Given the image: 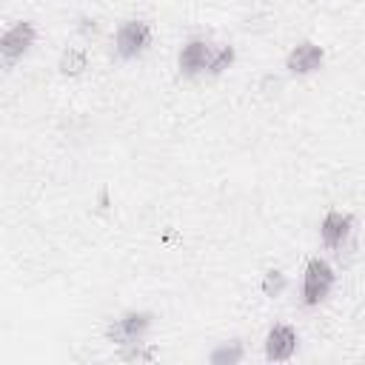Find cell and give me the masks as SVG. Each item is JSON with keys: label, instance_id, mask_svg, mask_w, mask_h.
<instances>
[{"label": "cell", "instance_id": "6da1fadb", "mask_svg": "<svg viewBox=\"0 0 365 365\" xmlns=\"http://www.w3.org/2000/svg\"><path fill=\"white\" fill-rule=\"evenodd\" d=\"M334 282H336L334 268L322 257H311L305 271H302V305L314 308V305L325 302L331 288H334Z\"/></svg>", "mask_w": 365, "mask_h": 365}, {"label": "cell", "instance_id": "7a4b0ae2", "mask_svg": "<svg viewBox=\"0 0 365 365\" xmlns=\"http://www.w3.org/2000/svg\"><path fill=\"white\" fill-rule=\"evenodd\" d=\"M148 328H151V314L148 311H128V314L108 322L106 336L111 342L123 345V348H134V345H143Z\"/></svg>", "mask_w": 365, "mask_h": 365}, {"label": "cell", "instance_id": "3957f363", "mask_svg": "<svg viewBox=\"0 0 365 365\" xmlns=\"http://www.w3.org/2000/svg\"><path fill=\"white\" fill-rule=\"evenodd\" d=\"M151 46V26L145 20H123L114 34V51L120 60H134Z\"/></svg>", "mask_w": 365, "mask_h": 365}, {"label": "cell", "instance_id": "277c9868", "mask_svg": "<svg viewBox=\"0 0 365 365\" xmlns=\"http://www.w3.org/2000/svg\"><path fill=\"white\" fill-rule=\"evenodd\" d=\"M214 57V46L205 40V37H191L182 43L180 54H177V66H180V74L185 77H197L202 71H208V63Z\"/></svg>", "mask_w": 365, "mask_h": 365}, {"label": "cell", "instance_id": "5b68a950", "mask_svg": "<svg viewBox=\"0 0 365 365\" xmlns=\"http://www.w3.org/2000/svg\"><path fill=\"white\" fill-rule=\"evenodd\" d=\"M34 40H37L34 23H29V20L14 23V26L3 34V40H0V54H3V60H6V63L20 60L23 54H29V48L34 46Z\"/></svg>", "mask_w": 365, "mask_h": 365}, {"label": "cell", "instance_id": "8992f818", "mask_svg": "<svg viewBox=\"0 0 365 365\" xmlns=\"http://www.w3.org/2000/svg\"><path fill=\"white\" fill-rule=\"evenodd\" d=\"M354 231V217L348 211H339V208H331L322 222H319V237H322V245L331 248V251H339L348 237Z\"/></svg>", "mask_w": 365, "mask_h": 365}, {"label": "cell", "instance_id": "52a82bcc", "mask_svg": "<svg viewBox=\"0 0 365 365\" xmlns=\"http://www.w3.org/2000/svg\"><path fill=\"white\" fill-rule=\"evenodd\" d=\"M297 345H299V336L291 325L279 322L274 325L268 334H265V359L271 362H285L297 354Z\"/></svg>", "mask_w": 365, "mask_h": 365}, {"label": "cell", "instance_id": "ba28073f", "mask_svg": "<svg viewBox=\"0 0 365 365\" xmlns=\"http://www.w3.org/2000/svg\"><path fill=\"white\" fill-rule=\"evenodd\" d=\"M322 60H325L322 46H317V43H311V40H302V43H297V46L288 51L285 68H288L291 74H314V71L322 68Z\"/></svg>", "mask_w": 365, "mask_h": 365}, {"label": "cell", "instance_id": "9c48e42d", "mask_svg": "<svg viewBox=\"0 0 365 365\" xmlns=\"http://www.w3.org/2000/svg\"><path fill=\"white\" fill-rule=\"evenodd\" d=\"M57 68H60L63 74H68V77H77V74H83V71L88 68V51H86L83 46H68V48L60 54V63H57Z\"/></svg>", "mask_w": 365, "mask_h": 365}, {"label": "cell", "instance_id": "30bf717a", "mask_svg": "<svg viewBox=\"0 0 365 365\" xmlns=\"http://www.w3.org/2000/svg\"><path fill=\"white\" fill-rule=\"evenodd\" d=\"M214 365H234V362H240L242 359V345L234 339V342H222L220 348H214L211 351V356H208Z\"/></svg>", "mask_w": 365, "mask_h": 365}, {"label": "cell", "instance_id": "8fae6325", "mask_svg": "<svg viewBox=\"0 0 365 365\" xmlns=\"http://www.w3.org/2000/svg\"><path fill=\"white\" fill-rule=\"evenodd\" d=\"M234 57H237L234 46H220V48H214V57H211V63H208V71H211V74H222L225 68H231Z\"/></svg>", "mask_w": 365, "mask_h": 365}, {"label": "cell", "instance_id": "7c38bea8", "mask_svg": "<svg viewBox=\"0 0 365 365\" xmlns=\"http://www.w3.org/2000/svg\"><path fill=\"white\" fill-rule=\"evenodd\" d=\"M282 288H285V277H282L279 271H268L265 279H262V291H265V297H279Z\"/></svg>", "mask_w": 365, "mask_h": 365}]
</instances>
